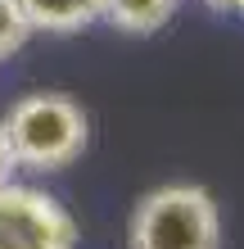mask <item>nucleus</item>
<instances>
[{"instance_id": "1", "label": "nucleus", "mask_w": 244, "mask_h": 249, "mask_svg": "<svg viewBox=\"0 0 244 249\" xmlns=\"http://www.w3.org/2000/svg\"><path fill=\"white\" fill-rule=\"evenodd\" d=\"M0 127L9 136L18 168H32V172H59L77 163L91 145V118L64 91H32L14 100Z\"/></svg>"}, {"instance_id": "2", "label": "nucleus", "mask_w": 244, "mask_h": 249, "mask_svg": "<svg viewBox=\"0 0 244 249\" xmlns=\"http://www.w3.org/2000/svg\"><path fill=\"white\" fill-rule=\"evenodd\" d=\"M131 249H222V209L204 186L167 181L140 195L127 222Z\"/></svg>"}, {"instance_id": "3", "label": "nucleus", "mask_w": 244, "mask_h": 249, "mask_svg": "<svg viewBox=\"0 0 244 249\" xmlns=\"http://www.w3.org/2000/svg\"><path fill=\"white\" fill-rule=\"evenodd\" d=\"M0 249H77V222L36 186H0Z\"/></svg>"}, {"instance_id": "4", "label": "nucleus", "mask_w": 244, "mask_h": 249, "mask_svg": "<svg viewBox=\"0 0 244 249\" xmlns=\"http://www.w3.org/2000/svg\"><path fill=\"white\" fill-rule=\"evenodd\" d=\"M27 14L32 32H50V36H68L81 32L104 18V0H18Z\"/></svg>"}, {"instance_id": "5", "label": "nucleus", "mask_w": 244, "mask_h": 249, "mask_svg": "<svg viewBox=\"0 0 244 249\" xmlns=\"http://www.w3.org/2000/svg\"><path fill=\"white\" fill-rule=\"evenodd\" d=\"M177 9H181V0H104V18L131 36H149L159 27H167L177 18Z\"/></svg>"}, {"instance_id": "6", "label": "nucleus", "mask_w": 244, "mask_h": 249, "mask_svg": "<svg viewBox=\"0 0 244 249\" xmlns=\"http://www.w3.org/2000/svg\"><path fill=\"white\" fill-rule=\"evenodd\" d=\"M32 36L27 27V14L18 0H0V59H9L14 50H23V41Z\"/></svg>"}, {"instance_id": "7", "label": "nucleus", "mask_w": 244, "mask_h": 249, "mask_svg": "<svg viewBox=\"0 0 244 249\" xmlns=\"http://www.w3.org/2000/svg\"><path fill=\"white\" fill-rule=\"evenodd\" d=\"M14 172H18V159H14L9 136H5V127H0V186H5V181H14Z\"/></svg>"}, {"instance_id": "8", "label": "nucleus", "mask_w": 244, "mask_h": 249, "mask_svg": "<svg viewBox=\"0 0 244 249\" xmlns=\"http://www.w3.org/2000/svg\"><path fill=\"white\" fill-rule=\"evenodd\" d=\"M212 14H235V0H204Z\"/></svg>"}, {"instance_id": "9", "label": "nucleus", "mask_w": 244, "mask_h": 249, "mask_svg": "<svg viewBox=\"0 0 244 249\" xmlns=\"http://www.w3.org/2000/svg\"><path fill=\"white\" fill-rule=\"evenodd\" d=\"M235 14H240V18H244V0H235Z\"/></svg>"}]
</instances>
